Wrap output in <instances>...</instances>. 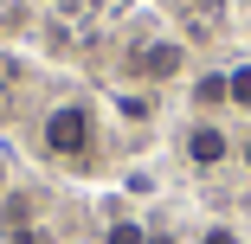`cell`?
Instances as JSON below:
<instances>
[{"mask_svg": "<svg viewBox=\"0 0 251 244\" xmlns=\"http://www.w3.org/2000/svg\"><path fill=\"white\" fill-rule=\"evenodd\" d=\"M226 103H238V110H251V65H238V71H226Z\"/></svg>", "mask_w": 251, "mask_h": 244, "instance_id": "277c9868", "label": "cell"}, {"mask_svg": "<svg viewBox=\"0 0 251 244\" xmlns=\"http://www.w3.org/2000/svg\"><path fill=\"white\" fill-rule=\"evenodd\" d=\"M226 155H232L226 129H213V122H193V129H187V161H193V167H219Z\"/></svg>", "mask_w": 251, "mask_h": 244, "instance_id": "7a4b0ae2", "label": "cell"}, {"mask_svg": "<svg viewBox=\"0 0 251 244\" xmlns=\"http://www.w3.org/2000/svg\"><path fill=\"white\" fill-rule=\"evenodd\" d=\"M103 244H148V231H142V225H135V219H116V225H110V238H103Z\"/></svg>", "mask_w": 251, "mask_h": 244, "instance_id": "5b68a950", "label": "cell"}, {"mask_svg": "<svg viewBox=\"0 0 251 244\" xmlns=\"http://www.w3.org/2000/svg\"><path fill=\"white\" fill-rule=\"evenodd\" d=\"M193 96H200V103H226V77H219V71H213V77H200Z\"/></svg>", "mask_w": 251, "mask_h": 244, "instance_id": "8992f818", "label": "cell"}, {"mask_svg": "<svg viewBox=\"0 0 251 244\" xmlns=\"http://www.w3.org/2000/svg\"><path fill=\"white\" fill-rule=\"evenodd\" d=\"M200 244H238V231H232V225H213V231L200 238Z\"/></svg>", "mask_w": 251, "mask_h": 244, "instance_id": "52a82bcc", "label": "cell"}, {"mask_svg": "<svg viewBox=\"0 0 251 244\" xmlns=\"http://www.w3.org/2000/svg\"><path fill=\"white\" fill-rule=\"evenodd\" d=\"M135 71H142L148 84L174 77V71H180V45H174V39H155V45H142V52H135Z\"/></svg>", "mask_w": 251, "mask_h": 244, "instance_id": "3957f363", "label": "cell"}, {"mask_svg": "<svg viewBox=\"0 0 251 244\" xmlns=\"http://www.w3.org/2000/svg\"><path fill=\"white\" fill-rule=\"evenodd\" d=\"M245 167H251V135H245Z\"/></svg>", "mask_w": 251, "mask_h": 244, "instance_id": "ba28073f", "label": "cell"}, {"mask_svg": "<svg viewBox=\"0 0 251 244\" xmlns=\"http://www.w3.org/2000/svg\"><path fill=\"white\" fill-rule=\"evenodd\" d=\"M45 155H58V161H84L90 155V141H97V122L84 103H58L52 116H45Z\"/></svg>", "mask_w": 251, "mask_h": 244, "instance_id": "6da1fadb", "label": "cell"}]
</instances>
